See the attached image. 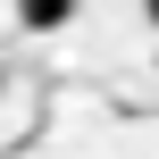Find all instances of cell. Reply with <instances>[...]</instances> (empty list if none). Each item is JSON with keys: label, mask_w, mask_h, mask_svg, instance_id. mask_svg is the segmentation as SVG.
<instances>
[{"label": "cell", "mask_w": 159, "mask_h": 159, "mask_svg": "<svg viewBox=\"0 0 159 159\" xmlns=\"http://www.w3.org/2000/svg\"><path fill=\"white\" fill-rule=\"evenodd\" d=\"M75 8H84V0H17V25H25V34H59Z\"/></svg>", "instance_id": "obj_1"}, {"label": "cell", "mask_w": 159, "mask_h": 159, "mask_svg": "<svg viewBox=\"0 0 159 159\" xmlns=\"http://www.w3.org/2000/svg\"><path fill=\"white\" fill-rule=\"evenodd\" d=\"M143 17H151V34H159V0H143Z\"/></svg>", "instance_id": "obj_2"}]
</instances>
